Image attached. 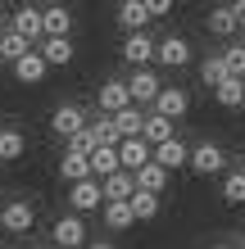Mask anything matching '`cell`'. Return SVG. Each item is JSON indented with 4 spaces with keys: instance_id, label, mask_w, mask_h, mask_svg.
<instances>
[{
    "instance_id": "cell-30",
    "label": "cell",
    "mask_w": 245,
    "mask_h": 249,
    "mask_svg": "<svg viewBox=\"0 0 245 249\" xmlns=\"http://www.w3.org/2000/svg\"><path fill=\"white\" fill-rule=\"evenodd\" d=\"M132 222H136V217H132L127 204H105V227H109V231H127Z\"/></svg>"
},
{
    "instance_id": "cell-39",
    "label": "cell",
    "mask_w": 245,
    "mask_h": 249,
    "mask_svg": "<svg viewBox=\"0 0 245 249\" xmlns=\"http://www.w3.org/2000/svg\"><path fill=\"white\" fill-rule=\"evenodd\" d=\"M50 249H55V245H50Z\"/></svg>"
},
{
    "instance_id": "cell-33",
    "label": "cell",
    "mask_w": 245,
    "mask_h": 249,
    "mask_svg": "<svg viewBox=\"0 0 245 249\" xmlns=\"http://www.w3.org/2000/svg\"><path fill=\"white\" fill-rule=\"evenodd\" d=\"M146 9H150V18H164V14H172L168 0H146Z\"/></svg>"
},
{
    "instance_id": "cell-37",
    "label": "cell",
    "mask_w": 245,
    "mask_h": 249,
    "mask_svg": "<svg viewBox=\"0 0 245 249\" xmlns=\"http://www.w3.org/2000/svg\"><path fill=\"white\" fill-rule=\"evenodd\" d=\"M213 249H227V245H213Z\"/></svg>"
},
{
    "instance_id": "cell-5",
    "label": "cell",
    "mask_w": 245,
    "mask_h": 249,
    "mask_svg": "<svg viewBox=\"0 0 245 249\" xmlns=\"http://www.w3.org/2000/svg\"><path fill=\"white\" fill-rule=\"evenodd\" d=\"M55 249H86V222L77 213L55 217Z\"/></svg>"
},
{
    "instance_id": "cell-3",
    "label": "cell",
    "mask_w": 245,
    "mask_h": 249,
    "mask_svg": "<svg viewBox=\"0 0 245 249\" xmlns=\"http://www.w3.org/2000/svg\"><path fill=\"white\" fill-rule=\"evenodd\" d=\"M68 209H73L77 217H82V213L105 209V190H100V181H95V177H86V181H77V186H68Z\"/></svg>"
},
{
    "instance_id": "cell-34",
    "label": "cell",
    "mask_w": 245,
    "mask_h": 249,
    "mask_svg": "<svg viewBox=\"0 0 245 249\" xmlns=\"http://www.w3.org/2000/svg\"><path fill=\"white\" fill-rule=\"evenodd\" d=\"M232 14H236V27H245V0H236V5H232Z\"/></svg>"
},
{
    "instance_id": "cell-8",
    "label": "cell",
    "mask_w": 245,
    "mask_h": 249,
    "mask_svg": "<svg viewBox=\"0 0 245 249\" xmlns=\"http://www.w3.org/2000/svg\"><path fill=\"white\" fill-rule=\"evenodd\" d=\"M154 59H159L164 68H186V64H191V41H186V36L154 41Z\"/></svg>"
},
{
    "instance_id": "cell-13",
    "label": "cell",
    "mask_w": 245,
    "mask_h": 249,
    "mask_svg": "<svg viewBox=\"0 0 245 249\" xmlns=\"http://www.w3.org/2000/svg\"><path fill=\"white\" fill-rule=\"evenodd\" d=\"M123 59L132 64V68H150V59H154V36L150 32H132L123 41Z\"/></svg>"
},
{
    "instance_id": "cell-23",
    "label": "cell",
    "mask_w": 245,
    "mask_h": 249,
    "mask_svg": "<svg viewBox=\"0 0 245 249\" xmlns=\"http://www.w3.org/2000/svg\"><path fill=\"white\" fill-rule=\"evenodd\" d=\"M86 163H91V177H95V181H105V177H113V172H123V168H118V150H91V159H86Z\"/></svg>"
},
{
    "instance_id": "cell-24",
    "label": "cell",
    "mask_w": 245,
    "mask_h": 249,
    "mask_svg": "<svg viewBox=\"0 0 245 249\" xmlns=\"http://www.w3.org/2000/svg\"><path fill=\"white\" fill-rule=\"evenodd\" d=\"M59 177H64L68 186H77V181L91 177V163H86L82 154H64V159H59Z\"/></svg>"
},
{
    "instance_id": "cell-36",
    "label": "cell",
    "mask_w": 245,
    "mask_h": 249,
    "mask_svg": "<svg viewBox=\"0 0 245 249\" xmlns=\"http://www.w3.org/2000/svg\"><path fill=\"white\" fill-rule=\"evenodd\" d=\"M241 177H245V163H241Z\"/></svg>"
},
{
    "instance_id": "cell-19",
    "label": "cell",
    "mask_w": 245,
    "mask_h": 249,
    "mask_svg": "<svg viewBox=\"0 0 245 249\" xmlns=\"http://www.w3.org/2000/svg\"><path fill=\"white\" fill-rule=\"evenodd\" d=\"M37 54H41V59H46V68H64V64H73V41H37V46H32Z\"/></svg>"
},
{
    "instance_id": "cell-7",
    "label": "cell",
    "mask_w": 245,
    "mask_h": 249,
    "mask_svg": "<svg viewBox=\"0 0 245 249\" xmlns=\"http://www.w3.org/2000/svg\"><path fill=\"white\" fill-rule=\"evenodd\" d=\"M32 222H37V209H32L27 199H9L5 209H0V227H5V231H14V236L32 231Z\"/></svg>"
},
{
    "instance_id": "cell-12",
    "label": "cell",
    "mask_w": 245,
    "mask_h": 249,
    "mask_svg": "<svg viewBox=\"0 0 245 249\" xmlns=\"http://www.w3.org/2000/svg\"><path fill=\"white\" fill-rule=\"evenodd\" d=\"M9 32H19L27 46H37V41H41V9H37V5H19V9H14Z\"/></svg>"
},
{
    "instance_id": "cell-1",
    "label": "cell",
    "mask_w": 245,
    "mask_h": 249,
    "mask_svg": "<svg viewBox=\"0 0 245 249\" xmlns=\"http://www.w3.org/2000/svg\"><path fill=\"white\" fill-rule=\"evenodd\" d=\"M123 82H127V95H132L136 109L141 105H154L159 91H164V82H159V72H154V68H132V77H123Z\"/></svg>"
},
{
    "instance_id": "cell-16",
    "label": "cell",
    "mask_w": 245,
    "mask_h": 249,
    "mask_svg": "<svg viewBox=\"0 0 245 249\" xmlns=\"http://www.w3.org/2000/svg\"><path fill=\"white\" fill-rule=\"evenodd\" d=\"M146 163H150V145L141 141V136H136V141H123V145H118V168H123V172H141Z\"/></svg>"
},
{
    "instance_id": "cell-28",
    "label": "cell",
    "mask_w": 245,
    "mask_h": 249,
    "mask_svg": "<svg viewBox=\"0 0 245 249\" xmlns=\"http://www.w3.org/2000/svg\"><path fill=\"white\" fill-rule=\"evenodd\" d=\"M209 32H213V36H232V32H236V14H232V5L209 9Z\"/></svg>"
},
{
    "instance_id": "cell-38",
    "label": "cell",
    "mask_w": 245,
    "mask_h": 249,
    "mask_svg": "<svg viewBox=\"0 0 245 249\" xmlns=\"http://www.w3.org/2000/svg\"><path fill=\"white\" fill-rule=\"evenodd\" d=\"M0 36H5V27H0Z\"/></svg>"
},
{
    "instance_id": "cell-25",
    "label": "cell",
    "mask_w": 245,
    "mask_h": 249,
    "mask_svg": "<svg viewBox=\"0 0 245 249\" xmlns=\"http://www.w3.org/2000/svg\"><path fill=\"white\" fill-rule=\"evenodd\" d=\"M127 209H132L136 222H150V217H159V195H146V190H136V195L127 199Z\"/></svg>"
},
{
    "instance_id": "cell-32",
    "label": "cell",
    "mask_w": 245,
    "mask_h": 249,
    "mask_svg": "<svg viewBox=\"0 0 245 249\" xmlns=\"http://www.w3.org/2000/svg\"><path fill=\"white\" fill-rule=\"evenodd\" d=\"M223 199L227 204H245V177H241V168L223 177Z\"/></svg>"
},
{
    "instance_id": "cell-15",
    "label": "cell",
    "mask_w": 245,
    "mask_h": 249,
    "mask_svg": "<svg viewBox=\"0 0 245 249\" xmlns=\"http://www.w3.org/2000/svg\"><path fill=\"white\" fill-rule=\"evenodd\" d=\"M172 136H177V123L159 118V113H146V127H141V141H146L150 150H159V145H168Z\"/></svg>"
},
{
    "instance_id": "cell-31",
    "label": "cell",
    "mask_w": 245,
    "mask_h": 249,
    "mask_svg": "<svg viewBox=\"0 0 245 249\" xmlns=\"http://www.w3.org/2000/svg\"><path fill=\"white\" fill-rule=\"evenodd\" d=\"M223 64H227V77L245 82V46H227L223 50Z\"/></svg>"
},
{
    "instance_id": "cell-4",
    "label": "cell",
    "mask_w": 245,
    "mask_h": 249,
    "mask_svg": "<svg viewBox=\"0 0 245 249\" xmlns=\"http://www.w3.org/2000/svg\"><path fill=\"white\" fill-rule=\"evenodd\" d=\"M73 32V9L68 5H46L41 9V41H64Z\"/></svg>"
},
{
    "instance_id": "cell-6",
    "label": "cell",
    "mask_w": 245,
    "mask_h": 249,
    "mask_svg": "<svg viewBox=\"0 0 245 249\" xmlns=\"http://www.w3.org/2000/svg\"><path fill=\"white\" fill-rule=\"evenodd\" d=\"M50 131L59 141H73L77 131H86V113H82V105H59L50 113Z\"/></svg>"
},
{
    "instance_id": "cell-22",
    "label": "cell",
    "mask_w": 245,
    "mask_h": 249,
    "mask_svg": "<svg viewBox=\"0 0 245 249\" xmlns=\"http://www.w3.org/2000/svg\"><path fill=\"white\" fill-rule=\"evenodd\" d=\"M113 127H118V136H123V141H136V136H141V127H146V113L132 105V109L113 113Z\"/></svg>"
},
{
    "instance_id": "cell-11",
    "label": "cell",
    "mask_w": 245,
    "mask_h": 249,
    "mask_svg": "<svg viewBox=\"0 0 245 249\" xmlns=\"http://www.w3.org/2000/svg\"><path fill=\"white\" fill-rule=\"evenodd\" d=\"M150 159H154V163H159V168L168 172V177H172L177 168H186V163H191V145H182L177 136H172L168 145H159V150H150Z\"/></svg>"
},
{
    "instance_id": "cell-26",
    "label": "cell",
    "mask_w": 245,
    "mask_h": 249,
    "mask_svg": "<svg viewBox=\"0 0 245 249\" xmlns=\"http://www.w3.org/2000/svg\"><path fill=\"white\" fill-rule=\"evenodd\" d=\"M200 82L213 86V91L227 82V64H223V54H209V59H200Z\"/></svg>"
},
{
    "instance_id": "cell-29",
    "label": "cell",
    "mask_w": 245,
    "mask_h": 249,
    "mask_svg": "<svg viewBox=\"0 0 245 249\" xmlns=\"http://www.w3.org/2000/svg\"><path fill=\"white\" fill-rule=\"evenodd\" d=\"M23 54H32V46H27L19 32H5V36H0V59H5V64H19Z\"/></svg>"
},
{
    "instance_id": "cell-17",
    "label": "cell",
    "mask_w": 245,
    "mask_h": 249,
    "mask_svg": "<svg viewBox=\"0 0 245 249\" xmlns=\"http://www.w3.org/2000/svg\"><path fill=\"white\" fill-rule=\"evenodd\" d=\"M9 68H14V77H19L23 86H41V82H46V72H50L46 59H41L37 50H32V54H23V59H19V64H9Z\"/></svg>"
},
{
    "instance_id": "cell-27",
    "label": "cell",
    "mask_w": 245,
    "mask_h": 249,
    "mask_svg": "<svg viewBox=\"0 0 245 249\" xmlns=\"http://www.w3.org/2000/svg\"><path fill=\"white\" fill-rule=\"evenodd\" d=\"M213 100H218L223 109H241L245 105V82H236V77H227L218 91H213Z\"/></svg>"
},
{
    "instance_id": "cell-21",
    "label": "cell",
    "mask_w": 245,
    "mask_h": 249,
    "mask_svg": "<svg viewBox=\"0 0 245 249\" xmlns=\"http://www.w3.org/2000/svg\"><path fill=\"white\" fill-rule=\"evenodd\" d=\"M27 150V136L19 127H0V163H14V159H23Z\"/></svg>"
},
{
    "instance_id": "cell-35",
    "label": "cell",
    "mask_w": 245,
    "mask_h": 249,
    "mask_svg": "<svg viewBox=\"0 0 245 249\" xmlns=\"http://www.w3.org/2000/svg\"><path fill=\"white\" fill-rule=\"evenodd\" d=\"M86 249H118V245H109V240H86Z\"/></svg>"
},
{
    "instance_id": "cell-10",
    "label": "cell",
    "mask_w": 245,
    "mask_h": 249,
    "mask_svg": "<svg viewBox=\"0 0 245 249\" xmlns=\"http://www.w3.org/2000/svg\"><path fill=\"white\" fill-rule=\"evenodd\" d=\"M186 109H191V95H186L182 86H164L159 100H154V113H159V118H168V123L186 118Z\"/></svg>"
},
{
    "instance_id": "cell-9",
    "label": "cell",
    "mask_w": 245,
    "mask_h": 249,
    "mask_svg": "<svg viewBox=\"0 0 245 249\" xmlns=\"http://www.w3.org/2000/svg\"><path fill=\"white\" fill-rule=\"evenodd\" d=\"M95 100H100V109H105V118H113V113H123V109H132V95H127V82H123V77H109V82L95 91Z\"/></svg>"
},
{
    "instance_id": "cell-2",
    "label": "cell",
    "mask_w": 245,
    "mask_h": 249,
    "mask_svg": "<svg viewBox=\"0 0 245 249\" xmlns=\"http://www.w3.org/2000/svg\"><path fill=\"white\" fill-rule=\"evenodd\" d=\"M186 168L200 172V177H213V172H227V154H223V145L200 141V145H191V163Z\"/></svg>"
},
{
    "instance_id": "cell-18",
    "label": "cell",
    "mask_w": 245,
    "mask_h": 249,
    "mask_svg": "<svg viewBox=\"0 0 245 249\" xmlns=\"http://www.w3.org/2000/svg\"><path fill=\"white\" fill-rule=\"evenodd\" d=\"M100 190H105V204H127L136 195V181H132V172H113V177L100 181Z\"/></svg>"
},
{
    "instance_id": "cell-14",
    "label": "cell",
    "mask_w": 245,
    "mask_h": 249,
    "mask_svg": "<svg viewBox=\"0 0 245 249\" xmlns=\"http://www.w3.org/2000/svg\"><path fill=\"white\" fill-rule=\"evenodd\" d=\"M113 18H118V27H123L127 36H132V32H146V23H150V9H146V0H123Z\"/></svg>"
},
{
    "instance_id": "cell-20",
    "label": "cell",
    "mask_w": 245,
    "mask_h": 249,
    "mask_svg": "<svg viewBox=\"0 0 245 249\" xmlns=\"http://www.w3.org/2000/svg\"><path fill=\"white\" fill-rule=\"evenodd\" d=\"M132 181H136V190H146V195H164V186H168V172H164V168L150 159V163L141 168V172H132Z\"/></svg>"
}]
</instances>
